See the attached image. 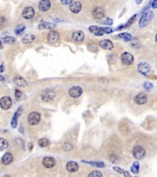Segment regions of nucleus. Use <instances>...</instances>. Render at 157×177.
Listing matches in <instances>:
<instances>
[{"instance_id": "obj_17", "label": "nucleus", "mask_w": 157, "mask_h": 177, "mask_svg": "<svg viewBox=\"0 0 157 177\" xmlns=\"http://www.w3.org/2000/svg\"><path fill=\"white\" fill-rule=\"evenodd\" d=\"M70 9L72 12L77 14L81 11L82 4L79 1H72V3L70 4Z\"/></svg>"}, {"instance_id": "obj_46", "label": "nucleus", "mask_w": 157, "mask_h": 177, "mask_svg": "<svg viewBox=\"0 0 157 177\" xmlns=\"http://www.w3.org/2000/svg\"><path fill=\"white\" fill-rule=\"evenodd\" d=\"M4 177H11L10 176H9V175H6V176H5Z\"/></svg>"}, {"instance_id": "obj_30", "label": "nucleus", "mask_w": 157, "mask_h": 177, "mask_svg": "<svg viewBox=\"0 0 157 177\" xmlns=\"http://www.w3.org/2000/svg\"><path fill=\"white\" fill-rule=\"evenodd\" d=\"M88 177H102V175L100 171L94 170L90 172Z\"/></svg>"}, {"instance_id": "obj_37", "label": "nucleus", "mask_w": 157, "mask_h": 177, "mask_svg": "<svg viewBox=\"0 0 157 177\" xmlns=\"http://www.w3.org/2000/svg\"><path fill=\"white\" fill-rule=\"evenodd\" d=\"M22 95V92L18 90H16L15 91V96L16 98H20Z\"/></svg>"}, {"instance_id": "obj_3", "label": "nucleus", "mask_w": 157, "mask_h": 177, "mask_svg": "<svg viewBox=\"0 0 157 177\" xmlns=\"http://www.w3.org/2000/svg\"><path fill=\"white\" fill-rule=\"evenodd\" d=\"M41 121V115L38 112L34 111L28 115V121L29 125L36 126Z\"/></svg>"}, {"instance_id": "obj_36", "label": "nucleus", "mask_w": 157, "mask_h": 177, "mask_svg": "<svg viewBox=\"0 0 157 177\" xmlns=\"http://www.w3.org/2000/svg\"><path fill=\"white\" fill-rule=\"evenodd\" d=\"M6 20L3 17H0V27H2L3 25L6 23Z\"/></svg>"}, {"instance_id": "obj_29", "label": "nucleus", "mask_w": 157, "mask_h": 177, "mask_svg": "<svg viewBox=\"0 0 157 177\" xmlns=\"http://www.w3.org/2000/svg\"><path fill=\"white\" fill-rule=\"evenodd\" d=\"M38 145H39V146L44 148V147H47L50 145V142H49V141L46 139H41L39 140Z\"/></svg>"}, {"instance_id": "obj_6", "label": "nucleus", "mask_w": 157, "mask_h": 177, "mask_svg": "<svg viewBox=\"0 0 157 177\" xmlns=\"http://www.w3.org/2000/svg\"><path fill=\"white\" fill-rule=\"evenodd\" d=\"M12 102L9 97L6 96L0 99V107L4 110H8L12 106Z\"/></svg>"}, {"instance_id": "obj_27", "label": "nucleus", "mask_w": 157, "mask_h": 177, "mask_svg": "<svg viewBox=\"0 0 157 177\" xmlns=\"http://www.w3.org/2000/svg\"><path fill=\"white\" fill-rule=\"evenodd\" d=\"M26 27L24 25L19 24L16 27V28L14 29V33H16L17 35H18L19 34H20L22 32L24 31V30L25 29Z\"/></svg>"}, {"instance_id": "obj_9", "label": "nucleus", "mask_w": 157, "mask_h": 177, "mask_svg": "<svg viewBox=\"0 0 157 177\" xmlns=\"http://www.w3.org/2000/svg\"><path fill=\"white\" fill-rule=\"evenodd\" d=\"M139 73L142 75H146L150 71V66L146 62H141L137 67Z\"/></svg>"}, {"instance_id": "obj_34", "label": "nucleus", "mask_w": 157, "mask_h": 177, "mask_svg": "<svg viewBox=\"0 0 157 177\" xmlns=\"http://www.w3.org/2000/svg\"><path fill=\"white\" fill-rule=\"evenodd\" d=\"M113 169H114V170L115 171H116L117 172H119V174H124V172H125L124 170L122 169L121 168H120V167H114Z\"/></svg>"}, {"instance_id": "obj_19", "label": "nucleus", "mask_w": 157, "mask_h": 177, "mask_svg": "<svg viewBox=\"0 0 157 177\" xmlns=\"http://www.w3.org/2000/svg\"><path fill=\"white\" fill-rule=\"evenodd\" d=\"M89 31L93 34H95V36H102L103 34H104V32H103V30L102 27H100L98 26H90L88 28Z\"/></svg>"}, {"instance_id": "obj_44", "label": "nucleus", "mask_w": 157, "mask_h": 177, "mask_svg": "<svg viewBox=\"0 0 157 177\" xmlns=\"http://www.w3.org/2000/svg\"><path fill=\"white\" fill-rule=\"evenodd\" d=\"M3 48V44H2V42L0 41V49H2Z\"/></svg>"}, {"instance_id": "obj_13", "label": "nucleus", "mask_w": 157, "mask_h": 177, "mask_svg": "<svg viewBox=\"0 0 157 177\" xmlns=\"http://www.w3.org/2000/svg\"><path fill=\"white\" fill-rule=\"evenodd\" d=\"M42 164L44 167L47 169H52L55 165V161L53 157H46L42 161Z\"/></svg>"}, {"instance_id": "obj_42", "label": "nucleus", "mask_w": 157, "mask_h": 177, "mask_svg": "<svg viewBox=\"0 0 157 177\" xmlns=\"http://www.w3.org/2000/svg\"><path fill=\"white\" fill-rule=\"evenodd\" d=\"M4 71V67L3 65L0 66V73H3Z\"/></svg>"}, {"instance_id": "obj_40", "label": "nucleus", "mask_w": 157, "mask_h": 177, "mask_svg": "<svg viewBox=\"0 0 157 177\" xmlns=\"http://www.w3.org/2000/svg\"><path fill=\"white\" fill-rule=\"evenodd\" d=\"M152 6L154 9H156L157 7V1L156 0H154V1L152 3Z\"/></svg>"}, {"instance_id": "obj_2", "label": "nucleus", "mask_w": 157, "mask_h": 177, "mask_svg": "<svg viewBox=\"0 0 157 177\" xmlns=\"http://www.w3.org/2000/svg\"><path fill=\"white\" fill-rule=\"evenodd\" d=\"M55 97V93L52 89H47L44 90L41 95V98L42 101L48 102L52 100Z\"/></svg>"}, {"instance_id": "obj_23", "label": "nucleus", "mask_w": 157, "mask_h": 177, "mask_svg": "<svg viewBox=\"0 0 157 177\" xmlns=\"http://www.w3.org/2000/svg\"><path fill=\"white\" fill-rule=\"evenodd\" d=\"M35 39V36L31 34H26L22 38V41L24 44H29L33 42Z\"/></svg>"}, {"instance_id": "obj_38", "label": "nucleus", "mask_w": 157, "mask_h": 177, "mask_svg": "<svg viewBox=\"0 0 157 177\" xmlns=\"http://www.w3.org/2000/svg\"><path fill=\"white\" fill-rule=\"evenodd\" d=\"M135 17H136V15H135V16H134L133 17H131V18L129 20L128 22V23H126V26H125V27H128V26H130V25L132 23V22H133V21H134V19Z\"/></svg>"}, {"instance_id": "obj_14", "label": "nucleus", "mask_w": 157, "mask_h": 177, "mask_svg": "<svg viewBox=\"0 0 157 177\" xmlns=\"http://www.w3.org/2000/svg\"><path fill=\"white\" fill-rule=\"evenodd\" d=\"M51 4L50 1L48 0H42V1H39L38 8L39 11L41 12H46L51 8Z\"/></svg>"}, {"instance_id": "obj_15", "label": "nucleus", "mask_w": 157, "mask_h": 177, "mask_svg": "<svg viewBox=\"0 0 157 177\" xmlns=\"http://www.w3.org/2000/svg\"><path fill=\"white\" fill-rule=\"evenodd\" d=\"M12 82L15 85L18 87H26L28 86L27 81L25 80L24 78L22 77H20V76L15 77L14 78H13Z\"/></svg>"}, {"instance_id": "obj_26", "label": "nucleus", "mask_w": 157, "mask_h": 177, "mask_svg": "<svg viewBox=\"0 0 157 177\" xmlns=\"http://www.w3.org/2000/svg\"><path fill=\"white\" fill-rule=\"evenodd\" d=\"M9 146L8 141L3 138H0V151L6 150Z\"/></svg>"}, {"instance_id": "obj_8", "label": "nucleus", "mask_w": 157, "mask_h": 177, "mask_svg": "<svg viewBox=\"0 0 157 177\" xmlns=\"http://www.w3.org/2000/svg\"><path fill=\"white\" fill-rule=\"evenodd\" d=\"M34 15H35V11L33 8L31 6L26 7L23 10L22 16L24 19L28 20L31 19L34 17Z\"/></svg>"}, {"instance_id": "obj_12", "label": "nucleus", "mask_w": 157, "mask_h": 177, "mask_svg": "<svg viewBox=\"0 0 157 177\" xmlns=\"http://www.w3.org/2000/svg\"><path fill=\"white\" fill-rule=\"evenodd\" d=\"M100 46L105 50H111L114 47V44L109 39H102L99 43Z\"/></svg>"}, {"instance_id": "obj_35", "label": "nucleus", "mask_w": 157, "mask_h": 177, "mask_svg": "<svg viewBox=\"0 0 157 177\" xmlns=\"http://www.w3.org/2000/svg\"><path fill=\"white\" fill-rule=\"evenodd\" d=\"M102 23H104L105 25H111L113 23V21L111 19H107L106 21L103 22Z\"/></svg>"}, {"instance_id": "obj_21", "label": "nucleus", "mask_w": 157, "mask_h": 177, "mask_svg": "<svg viewBox=\"0 0 157 177\" xmlns=\"http://www.w3.org/2000/svg\"><path fill=\"white\" fill-rule=\"evenodd\" d=\"M56 27L55 24H53L51 22H47L45 21H41V23H39L38 28L40 30H48V29H52Z\"/></svg>"}, {"instance_id": "obj_4", "label": "nucleus", "mask_w": 157, "mask_h": 177, "mask_svg": "<svg viewBox=\"0 0 157 177\" xmlns=\"http://www.w3.org/2000/svg\"><path fill=\"white\" fill-rule=\"evenodd\" d=\"M120 60L124 65L126 66H129L133 63L134 57L131 54L126 52L122 54L120 57Z\"/></svg>"}, {"instance_id": "obj_1", "label": "nucleus", "mask_w": 157, "mask_h": 177, "mask_svg": "<svg viewBox=\"0 0 157 177\" xmlns=\"http://www.w3.org/2000/svg\"><path fill=\"white\" fill-rule=\"evenodd\" d=\"M154 17V12L150 10H148L144 12L142 16H141L139 22V26L141 28H143L147 26L149 23Z\"/></svg>"}, {"instance_id": "obj_22", "label": "nucleus", "mask_w": 157, "mask_h": 177, "mask_svg": "<svg viewBox=\"0 0 157 177\" xmlns=\"http://www.w3.org/2000/svg\"><path fill=\"white\" fill-rule=\"evenodd\" d=\"M13 161V156L12 155L9 153V152H6L5 153L2 157V163L4 165H9Z\"/></svg>"}, {"instance_id": "obj_31", "label": "nucleus", "mask_w": 157, "mask_h": 177, "mask_svg": "<svg viewBox=\"0 0 157 177\" xmlns=\"http://www.w3.org/2000/svg\"><path fill=\"white\" fill-rule=\"evenodd\" d=\"M15 41H16V39L13 37H6L5 38H4V43H8V44H12L14 43Z\"/></svg>"}, {"instance_id": "obj_45", "label": "nucleus", "mask_w": 157, "mask_h": 177, "mask_svg": "<svg viewBox=\"0 0 157 177\" xmlns=\"http://www.w3.org/2000/svg\"><path fill=\"white\" fill-rule=\"evenodd\" d=\"M136 3L137 4H140L141 3H142V1H136Z\"/></svg>"}, {"instance_id": "obj_32", "label": "nucleus", "mask_w": 157, "mask_h": 177, "mask_svg": "<svg viewBox=\"0 0 157 177\" xmlns=\"http://www.w3.org/2000/svg\"><path fill=\"white\" fill-rule=\"evenodd\" d=\"M144 87L145 89H151L153 88V84L150 82H145L144 84Z\"/></svg>"}, {"instance_id": "obj_20", "label": "nucleus", "mask_w": 157, "mask_h": 177, "mask_svg": "<svg viewBox=\"0 0 157 177\" xmlns=\"http://www.w3.org/2000/svg\"><path fill=\"white\" fill-rule=\"evenodd\" d=\"M66 167L67 170L69 172H71V173L76 172L78 169V164L76 163V162H73V161H70V162H68Z\"/></svg>"}, {"instance_id": "obj_39", "label": "nucleus", "mask_w": 157, "mask_h": 177, "mask_svg": "<svg viewBox=\"0 0 157 177\" xmlns=\"http://www.w3.org/2000/svg\"><path fill=\"white\" fill-rule=\"evenodd\" d=\"M61 3L64 5H70L72 1H69V0H64V1H61Z\"/></svg>"}, {"instance_id": "obj_28", "label": "nucleus", "mask_w": 157, "mask_h": 177, "mask_svg": "<svg viewBox=\"0 0 157 177\" xmlns=\"http://www.w3.org/2000/svg\"><path fill=\"white\" fill-rule=\"evenodd\" d=\"M139 170V164L138 162H134L131 167V171L132 173L136 174L138 173Z\"/></svg>"}, {"instance_id": "obj_7", "label": "nucleus", "mask_w": 157, "mask_h": 177, "mask_svg": "<svg viewBox=\"0 0 157 177\" xmlns=\"http://www.w3.org/2000/svg\"><path fill=\"white\" fill-rule=\"evenodd\" d=\"M82 89L79 86H74L72 87L70 90H69V95L72 98H76L81 96L82 93Z\"/></svg>"}, {"instance_id": "obj_16", "label": "nucleus", "mask_w": 157, "mask_h": 177, "mask_svg": "<svg viewBox=\"0 0 157 177\" xmlns=\"http://www.w3.org/2000/svg\"><path fill=\"white\" fill-rule=\"evenodd\" d=\"M92 15L96 19H101L104 17V11L101 8L97 7L93 11Z\"/></svg>"}, {"instance_id": "obj_33", "label": "nucleus", "mask_w": 157, "mask_h": 177, "mask_svg": "<svg viewBox=\"0 0 157 177\" xmlns=\"http://www.w3.org/2000/svg\"><path fill=\"white\" fill-rule=\"evenodd\" d=\"M102 28L103 30V32H104V33H107V34H109V33H112V30L111 28L102 27Z\"/></svg>"}, {"instance_id": "obj_43", "label": "nucleus", "mask_w": 157, "mask_h": 177, "mask_svg": "<svg viewBox=\"0 0 157 177\" xmlns=\"http://www.w3.org/2000/svg\"><path fill=\"white\" fill-rule=\"evenodd\" d=\"M0 80L1 81H4V77L2 76V75H0Z\"/></svg>"}, {"instance_id": "obj_10", "label": "nucleus", "mask_w": 157, "mask_h": 177, "mask_svg": "<svg viewBox=\"0 0 157 177\" xmlns=\"http://www.w3.org/2000/svg\"><path fill=\"white\" fill-rule=\"evenodd\" d=\"M47 40L50 44H55L60 41V35L58 32L52 31L48 34Z\"/></svg>"}, {"instance_id": "obj_5", "label": "nucleus", "mask_w": 157, "mask_h": 177, "mask_svg": "<svg viewBox=\"0 0 157 177\" xmlns=\"http://www.w3.org/2000/svg\"><path fill=\"white\" fill-rule=\"evenodd\" d=\"M132 154H133L135 159L141 160L144 157L145 155V151L142 147L137 146L134 148L133 151H132Z\"/></svg>"}, {"instance_id": "obj_24", "label": "nucleus", "mask_w": 157, "mask_h": 177, "mask_svg": "<svg viewBox=\"0 0 157 177\" xmlns=\"http://www.w3.org/2000/svg\"><path fill=\"white\" fill-rule=\"evenodd\" d=\"M20 109L18 110V111L15 113V115H14L12 119V121H11V126L12 127V128H14V129H15V128H16L17 126V119H18V117L19 116V115H20Z\"/></svg>"}, {"instance_id": "obj_11", "label": "nucleus", "mask_w": 157, "mask_h": 177, "mask_svg": "<svg viewBox=\"0 0 157 177\" xmlns=\"http://www.w3.org/2000/svg\"><path fill=\"white\" fill-rule=\"evenodd\" d=\"M134 103L137 105H144L147 102V96L144 93H140L134 98Z\"/></svg>"}, {"instance_id": "obj_18", "label": "nucleus", "mask_w": 157, "mask_h": 177, "mask_svg": "<svg viewBox=\"0 0 157 177\" xmlns=\"http://www.w3.org/2000/svg\"><path fill=\"white\" fill-rule=\"evenodd\" d=\"M72 38L77 42H82L85 39L84 33L82 31H76L72 33Z\"/></svg>"}, {"instance_id": "obj_25", "label": "nucleus", "mask_w": 157, "mask_h": 177, "mask_svg": "<svg viewBox=\"0 0 157 177\" xmlns=\"http://www.w3.org/2000/svg\"><path fill=\"white\" fill-rule=\"evenodd\" d=\"M118 37L122 39L125 42H129L131 41V39H132L131 35L130 33H120L119 34V35H118Z\"/></svg>"}, {"instance_id": "obj_41", "label": "nucleus", "mask_w": 157, "mask_h": 177, "mask_svg": "<svg viewBox=\"0 0 157 177\" xmlns=\"http://www.w3.org/2000/svg\"><path fill=\"white\" fill-rule=\"evenodd\" d=\"M124 175H125V177H131V175H130V174L128 173V172H126V171H125V172H124Z\"/></svg>"}]
</instances>
